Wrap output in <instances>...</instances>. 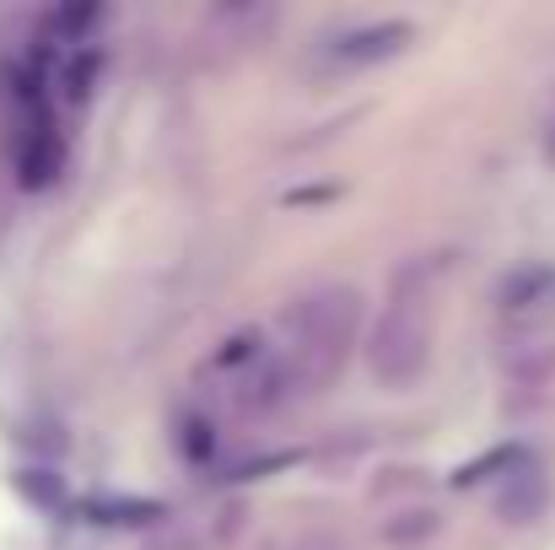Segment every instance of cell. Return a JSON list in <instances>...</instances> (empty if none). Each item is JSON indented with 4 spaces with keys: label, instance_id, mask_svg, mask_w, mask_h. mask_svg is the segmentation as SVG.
Here are the masks:
<instances>
[{
    "label": "cell",
    "instance_id": "cell-7",
    "mask_svg": "<svg viewBox=\"0 0 555 550\" xmlns=\"http://www.w3.org/2000/svg\"><path fill=\"white\" fill-rule=\"evenodd\" d=\"M259 550H346V540L335 529H324V524H297V529L270 535Z\"/></svg>",
    "mask_w": 555,
    "mask_h": 550
},
{
    "label": "cell",
    "instance_id": "cell-4",
    "mask_svg": "<svg viewBox=\"0 0 555 550\" xmlns=\"http://www.w3.org/2000/svg\"><path fill=\"white\" fill-rule=\"evenodd\" d=\"M502 367H507L513 383H529V388L551 383L555 378V324L545 314H524V319L507 330V341H502Z\"/></svg>",
    "mask_w": 555,
    "mask_h": 550
},
{
    "label": "cell",
    "instance_id": "cell-6",
    "mask_svg": "<svg viewBox=\"0 0 555 550\" xmlns=\"http://www.w3.org/2000/svg\"><path fill=\"white\" fill-rule=\"evenodd\" d=\"M437 529H442V513L415 508V513H393V524L383 529V540H388V546H421V540H431Z\"/></svg>",
    "mask_w": 555,
    "mask_h": 550
},
{
    "label": "cell",
    "instance_id": "cell-3",
    "mask_svg": "<svg viewBox=\"0 0 555 550\" xmlns=\"http://www.w3.org/2000/svg\"><path fill=\"white\" fill-rule=\"evenodd\" d=\"M415 43V27L404 16H383V22H362V27H346L324 43V65L335 71H367L383 60H399L404 49Z\"/></svg>",
    "mask_w": 555,
    "mask_h": 550
},
{
    "label": "cell",
    "instance_id": "cell-1",
    "mask_svg": "<svg viewBox=\"0 0 555 550\" xmlns=\"http://www.w3.org/2000/svg\"><path fill=\"white\" fill-rule=\"evenodd\" d=\"M357 330H362V292L357 286L324 281V286L302 292L270 335V357L281 367L286 399L292 394H324L351 362Z\"/></svg>",
    "mask_w": 555,
    "mask_h": 550
},
{
    "label": "cell",
    "instance_id": "cell-2",
    "mask_svg": "<svg viewBox=\"0 0 555 550\" xmlns=\"http://www.w3.org/2000/svg\"><path fill=\"white\" fill-rule=\"evenodd\" d=\"M448 276V254H421L404 270H393L388 303L372 324L367 367L383 388H410L426 362H431V341H437V281Z\"/></svg>",
    "mask_w": 555,
    "mask_h": 550
},
{
    "label": "cell",
    "instance_id": "cell-8",
    "mask_svg": "<svg viewBox=\"0 0 555 550\" xmlns=\"http://www.w3.org/2000/svg\"><path fill=\"white\" fill-rule=\"evenodd\" d=\"M545 157L555 163V114H551V125H545Z\"/></svg>",
    "mask_w": 555,
    "mask_h": 550
},
{
    "label": "cell",
    "instance_id": "cell-5",
    "mask_svg": "<svg viewBox=\"0 0 555 550\" xmlns=\"http://www.w3.org/2000/svg\"><path fill=\"white\" fill-rule=\"evenodd\" d=\"M513 486H518V497H507V502H502V519L524 524V519H534V513L545 508V481H540V470H534V464H524Z\"/></svg>",
    "mask_w": 555,
    "mask_h": 550
}]
</instances>
